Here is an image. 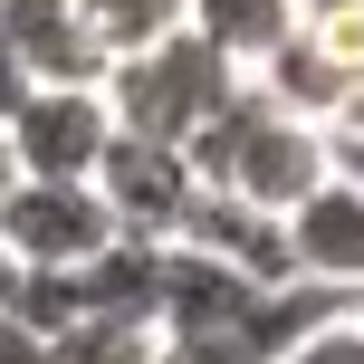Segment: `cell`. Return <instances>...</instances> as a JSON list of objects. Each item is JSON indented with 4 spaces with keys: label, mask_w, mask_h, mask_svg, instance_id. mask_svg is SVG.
Masks as SVG:
<instances>
[{
    "label": "cell",
    "mask_w": 364,
    "mask_h": 364,
    "mask_svg": "<svg viewBox=\"0 0 364 364\" xmlns=\"http://www.w3.org/2000/svg\"><path fill=\"white\" fill-rule=\"evenodd\" d=\"M182 164H192L201 192L259 201V211H278V220H288L297 201H307L316 182L336 173V154H326V125H307V115L269 106V96L240 77V87L220 96V115L192 134V144H182Z\"/></svg>",
    "instance_id": "cell-1"
},
{
    "label": "cell",
    "mask_w": 364,
    "mask_h": 364,
    "mask_svg": "<svg viewBox=\"0 0 364 364\" xmlns=\"http://www.w3.org/2000/svg\"><path fill=\"white\" fill-rule=\"evenodd\" d=\"M230 87H240V68H220V58L201 48L192 29L96 77V96H106L115 134H134V144H173V154H182V144H192V134L220 115V96H230Z\"/></svg>",
    "instance_id": "cell-2"
},
{
    "label": "cell",
    "mask_w": 364,
    "mask_h": 364,
    "mask_svg": "<svg viewBox=\"0 0 364 364\" xmlns=\"http://www.w3.org/2000/svg\"><path fill=\"white\" fill-rule=\"evenodd\" d=\"M115 211L96 182H10L0 192V250L19 269H87L96 250H115Z\"/></svg>",
    "instance_id": "cell-3"
},
{
    "label": "cell",
    "mask_w": 364,
    "mask_h": 364,
    "mask_svg": "<svg viewBox=\"0 0 364 364\" xmlns=\"http://www.w3.org/2000/svg\"><path fill=\"white\" fill-rule=\"evenodd\" d=\"M0 144H10L19 182H96V164L115 144V115L96 87H29L19 115L0 125Z\"/></svg>",
    "instance_id": "cell-4"
},
{
    "label": "cell",
    "mask_w": 364,
    "mask_h": 364,
    "mask_svg": "<svg viewBox=\"0 0 364 364\" xmlns=\"http://www.w3.org/2000/svg\"><path fill=\"white\" fill-rule=\"evenodd\" d=\"M288 278H297V288L346 297V307H364V192H355V182L326 173V182L288 211Z\"/></svg>",
    "instance_id": "cell-5"
},
{
    "label": "cell",
    "mask_w": 364,
    "mask_h": 364,
    "mask_svg": "<svg viewBox=\"0 0 364 364\" xmlns=\"http://www.w3.org/2000/svg\"><path fill=\"white\" fill-rule=\"evenodd\" d=\"M96 192H106V211H115L125 240H173L201 182H192V164H182L173 144H134V134H115L106 164H96Z\"/></svg>",
    "instance_id": "cell-6"
},
{
    "label": "cell",
    "mask_w": 364,
    "mask_h": 364,
    "mask_svg": "<svg viewBox=\"0 0 364 364\" xmlns=\"http://www.w3.org/2000/svg\"><path fill=\"white\" fill-rule=\"evenodd\" d=\"M173 240H182V250H201V259H220V269H240V278H259V288H297V278H288V220L259 211V201L192 192V211H182Z\"/></svg>",
    "instance_id": "cell-7"
},
{
    "label": "cell",
    "mask_w": 364,
    "mask_h": 364,
    "mask_svg": "<svg viewBox=\"0 0 364 364\" xmlns=\"http://www.w3.org/2000/svg\"><path fill=\"white\" fill-rule=\"evenodd\" d=\"M0 38L29 68V87H96L106 77L96 38L77 29V0H0Z\"/></svg>",
    "instance_id": "cell-8"
},
{
    "label": "cell",
    "mask_w": 364,
    "mask_h": 364,
    "mask_svg": "<svg viewBox=\"0 0 364 364\" xmlns=\"http://www.w3.org/2000/svg\"><path fill=\"white\" fill-rule=\"evenodd\" d=\"M182 29H192L201 48L220 58V68L259 77L278 48H288V29H297V0H182Z\"/></svg>",
    "instance_id": "cell-9"
},
{
    "label": "cell",
    "mask_w": 364,
    "mask_h": 364,
    "mask_svg": "<svg viewBox=\"0 0 364 364\" xmlns=\"http://www.w3.org/2000/svg\"><path fill=\"white\" fill-rule=\"evenodd\" d=\"M77 29L96 38V58L106 68H125V58L164 48V38H182V0H77Z\"/></svg>",
    "instance_id": "cell-10"
},
{
    "label": "cell",
    "mask_w": 364,
    "mask_h": 364,
    "mask_svg": "<svg viewBox=\"0 0 364 364\" xmlns=\"http://www.w3.org/2000/svg\"><path fill=\"white\" fill-rule=\"evenodd\" d=\"M297 48L326 58L336 77H364V0H297Z\"/></svg>",
    "instance_id": "cell-11"
},
{
    "label": "cell",
    "mask_w": 364,
    "mask_h": 364,
    "mask_svg": "<svg viewBox=\"0 0 364 364\" xmlns=\"http://www.w3.org/2000/svg\"><path fill=\"white\" fill-rule=\"evenodd\" d=\"M154 355V326H68L38 346V364H144Z\"/></svg>",
    "instance_id": "cell-12"
},
{
    "label": "cell",
    "mask_w": 364,
    "mask_h": 364,
    "mask_svg": "<svg viewBox=\"0 0 364 364\" xmlns=\"http://www.w3.org/2000/svg\"><path fill=\"white\" fill-rule=\"evenodd\" d=\"M288 364H364V307L326 316V326H307V336L288 346Z\"/></svg>",
    "instance_id": "cell-13"
},
{
    "label": "cell",
    "mask_w": 364,
    "mask_h": 364,
    "mask_svg": "<svg viewBox=\"0 0 364 364\" xmlns=\"http://www.w3.org/2000/svg\"><path fill=\"white\" fill-rule=\"evenodd\" d=\"M19 96H29V68H19V58H10V38H0V125L19 115Z\"/></svg>",
    "instance_id": "cell-14"
},
{
    "label": "cell",
    "mask_w": 364,
    "mask_h": 364,
    "mask_svg": "<svg viewBox=\"0 0 364 364\" xmlns=\"http://www.w3.org/2000/svg\"><path fill=\"white\" fill-rule=\"evenodd\" d=\"M326 154H336V182L364 192V134H326Z\"/></svg>",
    "instance_id": "cell-15"
},
{
    "label": "cell",
    "mask_w": 364,
    "mask_h": 364,
    "mask_svg": "<svg viewBox=\"0 0 364 364\" xmlns=\"http://www.w3.org/2000/svg\"><path fill=\"white\" fill-rule=\"evenodd\" d=\"M38 346H48V336H29V326H10V316H0V364H38Z\"/></svg>",
    "instance_id": "cell-16"
},
{
    "label": "cell",
    "mask_w": 364,
    "mask_h": 364,
    "mask_svg": "<svg viewBox=\"0 0 364 364\" xmlns=\"http://www.w3.org/2000/svg\"><path fill=\"white\" fill-rule=\"evenodd\" d=\"M326 134H364V77L346 87V106H336V125H326Z\"/></svg>",
    "instance_id": "cell-17"
},
{
    "label": "cell",
    "mask_w": 364,
    "mask_h": 364,
    "mask_svg": "<svg viewBox=\"0 0 364 364\" xmlns=\"http://www.w3.org/2000/svg\"><path fill=\"white\" fill-rule=\"evenodd\" d=\"M10 288H19V259L0 250V316H10Z\"/></svg>",
    "instance_id": "cell-18"
},
{
    "label": "cell",
    "mask_w": 364,
    "mask_h": 364,
    "mask_svg": "<svg viewBox=\"0 0 364 364\" xmlns=\"http://www.w3.org/2000/svg\"><path fill=\"white\" fill-rule=\"evenodd\" d=\"M10 182H19V164H10V144H0V192H10Z\"/></svg>",
    "instance_id": "cell-19"
}]
</instances>
